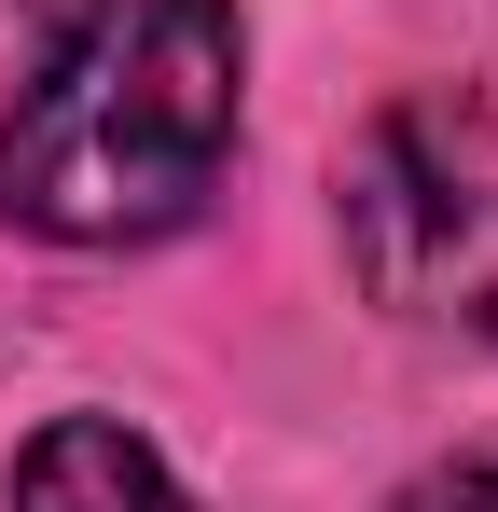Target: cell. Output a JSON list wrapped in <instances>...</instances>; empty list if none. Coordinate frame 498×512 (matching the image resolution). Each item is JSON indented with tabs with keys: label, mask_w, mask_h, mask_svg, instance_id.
<instances>
[{
	"label": "cell",
	"mask_w": 498,
	"mask_h": 512,
	"mask_svg": "<svg viewBox=\"0 0 498 512\" xmlns=\"http://www.w3.org/2000/svg\"><path fill=\"white\" fill-rule=\"evenodd\" d=\"M236 0H28L0 97V222L56 250H139L236 167Z\"/></svg>",
	"instance_id": "6da1fadb"
},
{
	"label": "cell",
	"mask_w": 498,
	"mask_h": 512,
	"mask_svg": "<svg viewBox=\"0 0 498 512\" xmlns=\"http://www.w3.org/2000/svg\"><path fill=\"white\" fill-rule=\"evenodd\" d=\"M346 263L402 333L498 346V97L415 84L346 153Z\"/></svg>",
	"instance_id": "7a4b0ae2"
},
{
	"label": "cell",
	"mask_w": 498,
	"mask_h": 512,
	"mask_svg": "<svg viewBox=\"0 0 498 512\" xmlns=\"http://www.w3.org/2000/svg\"><path fill=\"white\" fill-rule=\"evenodd\" d=\"M14 512H194V499L125 416H42L14 457Z\"/></svg>",
	"instance_id": "3957f363"
},
{
	"label": "cell",
	"mask_w": 498,
	"mask_h": 512,
	"mask_svg": "<svg viewBox=\"0 0 498 512\" xmlns=\"http://www.w3.org/2000/svg\"><path fill=\"white\" fill-rule=\"evenodd\" d=\"M402 512H498V471H429Z\"/></svg>",
	"instance_id": "277c9868"
}]
</instances>
